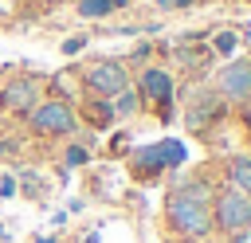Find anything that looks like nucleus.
<instances>
[{"label":"nucleus","mask_w":251,"mask_h":243,"mask_svg":"<svg viewBox=\"0 0 251 243\" xmlns=\"http://www.w3.org/2000/svg\"><path fill=\"white\" fill-rule=\"evenodd\" d=\"M47 4H55V0H47Z\"/></svg>","instance_id":"26"},{"label":"nucleus","mask_w":251,"mask_h":243,"mask_svg":"<svg viewBox=\"0 0 251 243\" xmlns=\"http://www.w3.org/2000/svg\"><path fill=\"white\" fill-rule=\"evenodd\" d=\"M161 172H165V165L157 161L153 145H145V149H137V153H133V161H129V176H133L137 184H153Z\"/></svg>","instance_id":"10"},{"label":"nucleus","mask_w":251,"mask_h":243,"mask_svg":"<svg viewBox=\"0 0 251 243\" xmlns=\"http://www.w3.org/2000/svg\"><path fill=\"white\" fill-rule=\"evenodd\" d=\"M63 165H71V169L90 165V149H86V145H78V141H71V145L63 149Z\"/></svg>","instance_id":"15"},{"label":"nucleus","mask_w":251,"mask_h":243,"mask_svg":"<svg viewBox=\"0 0 251 243\" xmlns=\"http://www.w3.org/2000/svg\"><path fill=\"white\" fill-rule=\"evenodd\" d=\"M114 8H110V0H78V16L82 20H106Z\"/></svg>","instance_id":"14"},{"label":"nucleus","mask_w":251,"mask_h":243,"mask_svg":"<svg viewBox=\"0 0 251 243\" xmlns=\"http://www.w3.org/2000/svg\"><path fill=\"white\" fill-rule=\"evenodd\" d=\"M39 102V82L35 78H12L4 90H0V106L8 114H31Z\"/></svg>","instance_id":"8"},{"label":"nucleus","mask_w":251,"mask_h":243,"mask_svg":"<svg viewBox=\"0 0 251 243\" xmlns=\"http://www.w3.org/2000/svg\"><path fill=\"white\" fill-rule=\"evenodd\" d=\"M227 118V102L216 94V90H200V94H192V102H188V110H184V122H188V129L192 133H208L216 122H224Z\"/></svg>","instance_id":"6"},{"label":"nucleus","mask_w":251,"mask_h":243,"mask_svg":"<svg viewBox=\"0 0 251 243\" xmlns=\"http://www.w3.org/2000/svg\"><path fill=\"white\" fill-rule=\"evenodd\" d=\"M110 106H114V118H118V122L137 118V114H141V94H137L133 86H126V90H118V94H114V102H110Z\"/></svg>","instance_id":"13"},{"label":"nucleus","mask_w":251,"mask_h":243,"mask_svg":"<svg viewBox=\"0 0 251 243\" xmlns=\"http://www.w3.org/2000/svg\"><path fill=\"white\" fill-rule=\"evenodd\" d=\"M212 231H220L227 239L239 231H251V196H243L235 188H220L212 200Z\"/></svg>","instance_id":"2"},{"label":"nucleus","mask_w":251,"mask_h":243,"mask_svg":"<svg viewBox=\"0 0 251 243\" xmlns=\"http://www.w3.org/2000/svg\"><path fill=\"white\" fill-rule=\"evenodd\" d=\"M235 43H239V35H235V31H227V27L212 35V51H216V55H231V51H235Z\"/></svg>","instance_id":"16"},{"label":"nucleus","mask_w":251,"mask_h":243,"mask_svg":"<svg viewBox=\"0 0 251 243\" xmlns=\"http://www.w3.org/2000/svg\"><path fill=\"white\" fill-rule=\"evenodd\" d=\"M122 149H129V137H122V133H118V137H114V141H110V153H114V157H118V153H122Z\"/></svg>","instance_id":"19"},{"label":"nucleus","mask_w":251,"mask_h":243,"mask_svg":"<svg viewBox=\"0 0 251 243\" xmlns=\"http://www.w3.org/2000/svg\"><path fill=\"white\" fill-rule=\"evenodd\" d=\"M75 118L82 122V125H94L98 133H106L118 118H114V106L106 102V98H94V94H86L82 102H78V110H75Z\"/></svg>","instance_id":"9"},{"label":"nucleus","mask_w":251,"mask_h":243,"mask_svg":"<svg viewBox=\"0 0 251 243\" xmlns=\"http://www.w3.org/2000/svg\"><path fill=\"white\" fill-rule=\"evenodd\" d=\"M153 153H157V161H161L165 169H180V165L188 161V145H184L180 137H161V141L153 145Z\"/></svg>","instance_id":"12"},{"label":"nucleus","mask_w":251,"mask_h":243,"mask_svg":"<svg viewBox=\"0 0 251 243\" xmlns=\"http://www.w3.org/2000/svg\"><path fill=\"white\" fill-rule=\"evenodd\" d=\"M126 4H129V0H110V8H126Z\"/></svg>","instance_id":"25"},{"label":"nucleus","mask_w":251,"mask_h":243,"mask_svg":"<svg viewBox=\"0 0 251 243\" xmlns=\"http://www.w3.org/2000/svg\"><path fill=\"white\" fill-rule=\"evenodd\" d=\"M227 188H235V192L251 196V157H247V153L227 157Z\"/></svg>","instance_id":"11"},{"label":"nucleus","mask_w":251,"mask_h":243,"mask_svg":"<svg viewBox=\"0 0 251 243\" xmlns=\"http://www.w3.org/2000/svg\"><path fill=\"white\" fill-rule=\"evenodd\" d=\"M31 129L39 137H67V133H78V118H75V106L67 98H43L31 114H27Z\"/></svg>","instance_id":"4"},{"label":"nucleus","mask_w":251,"mask_h":243,"mask_svg":"<svg viewBox=\"0 0 251 243\" xmlns=\"http://www.w3.org/2000/svg\"><path fill=\"white\" fill-rule=\"evenodd\" d=\"M216 94L231 102H251V59H235L216 74Z\"/></svg>","instance_id":"7"},{"label":"nucleus","mask_w":251,"mask_h":243,"mask_svg":"<svg viewBox=\"0 0 251 243\" xmlns=\"http://www.w3.org/2000/svg\"><path fill=\"white\" fill-rule=\"evenodd\" d=\"M243 125H247V129H251V102H247V106H243Z\"/></svg>","instance_id":"23"},{"label":"nucleus","mask_w":251,"mask_h":243,"mask_svg":"<svg viewBox=\"0 0 251 243\" xmlns=\"http://www.w3.org/2000/svg\"><path fill=\"white\" fill-rule=\"evenodd\" d=\"M212 200H216V188L208 180H200V176L176 184L165 196V227L176 239H204V235H212Z\"/></svg>","instance_id":"1"},{"label":"nucleus","mask_w":251,"mask_h":243,"mask_svg":"<svg viewBox=\"0 0 251 243\" xmlns=\"http://www.w3.org/2000/svg\"><path fill=\"white\" fill-rule=\"evenodd\" d=\"M78 74H82L86 94H94V98H114L118 90L129 86V67L118 63V59H98V63L82 67Z\"/></svg>","instance_id":"5"},{"label":"nucleus","mask_w":251,"mask_h":243,"mask_svg":"<svg viewBox=\"0 0 251 243\" xmlns=\"http://www.w3.org/2000/svg\"><path fill=\"white\" fill-rule=\"evenodd\" d=\"M86 47V35H71V39H63V55H78Z\"/></svg>","instance_id":"18"},{"label":"nucleus","mask_w":251,"mask_h":243,"mask_svg":"<svg viewBox=\"0 0 251 243\" xmlns=\"http://www.w3.org/2000/svg\"><path fill=\"white\" fill-rule=\"evenodd\" d=\"M35 243H55V235H39V239H35Z\"/></svg>","instance_id":"24"},{"label":"nucleus","mask_w":251,"mask_h":243,"mask_svg":"<svg viewBox=\"0 0 251 243\" xmlns=\"http://www.w3.org/2000/svg\"><path fill=\"white\" fill-rule=\"evenodd\" d=\"M137 94H141V102H149L153 110H157V118L169 125L173 122V102H176V82H173V71H165V67H141V74H137Z\"/></svg>","instance_id":"3"},{"label":"nucleus","mask_w":251,"mask_h":243,"mask_svg":"<svg viewBox=\"0 0 251 243\" xmlns=\"http://www.w3.org/2000/svg\"><path fill=\"white\" fill-rule=\"evenodd\" d=\"M153 8H161V12H169V8H176V0H153Z\"/></svg>","instance_id":"21"},{"label":"nucleus","mask_w":251,"mask_h":243,"mask_svg":"<svg viewBox=\"0 0 251 243\" xmlns=\"http://www.w3.org/2000/svg\"><path fill=\"white\" fill-rule=\"evenodd\" d=\"M82 243H102V235H98V231H86V235H82Z\"/></svg>","instance_id":"22"},{"label":"nucleus","mask_w":251,"mask_h":243,"mask_svg":"<svg viewBox=\"0 0 251 243\" xmlns=\"http://www.w3.org/2000/svg\"><path fill=\"white\" fill-rule=\"evenodd\" d=\"M16 188H20V180H16L12 172H4V176H0V200H12Z\"/></svg>","instance_id":"17"},{"label":"nucleus","mask_w":251,"mask_h":243,"mask_svg":"<svg viewBox=\"0 0 251 243\" xmlns=\"http://www.w3.org/2000/svg\"><path fill=\"white\" fill-rule=\"evenodd\" d=\"M227 243H251V231H239V235H231Z\"/></svg>","instance_id":"20"}]
</instances>
